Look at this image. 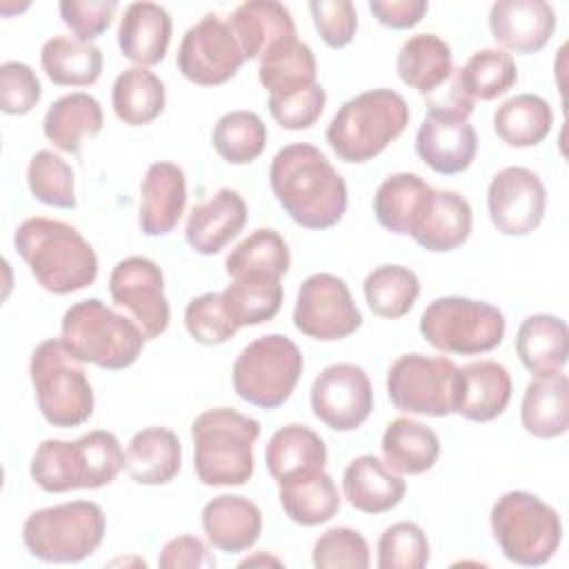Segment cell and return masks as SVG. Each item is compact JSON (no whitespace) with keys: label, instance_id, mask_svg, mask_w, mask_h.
I'll return each instance as SVG.
<instances>
[{"label":"cell","instance_id":"23","mask_svg":"<svg viewBox=\"0 0 569 569\" xmlns=\"http://www.w3.org/2000/svg\"><path fill=\"white\" fill-rule=\"evenodd\" d=\"M187 207L184 171L167 160L149 164L140 182L138 224L144 236H167L176 229Z\"/></svg>","mask_w":569,"mask_h":569},{"label":"cell","instance_id":"50","mask_svg":"<svg viewBox=\"0 0 569 569\" xmlns=\"http://www.w3.org/2000/svg\"><path fill=\"white\" fill-rule=\"evenodd\" d=\"M327 104V93L320 82L309 84L298 91L269 96V113L271 118L289 131L309 129L322 116Z\"/></svg>","mask_w":569,"mask_h":569},{"label":"cell","instance_id":"8","mask_svg":"<svg viewBox=\"0 0 569 569\" xmlns=\"http://www.w3.org/2000/svg\"><path fill=\"white\" fill-rule=\"evenodd\" d=\"M489 522L505 558L522 567L549 562L562 540L558 511L529 491L502 493L491 507Z\"/></svg>","mask_w":569,"mask_h":569},{"label":"cell","instance_id":"6","mask_svg":"<svg viewBox=\"0 0 569 569\" xmlns=\"http://www.w3.org/2000/svg\"><path fill=\"white\" fill-rule=\"evenodd\" d=\"M60 340L80 360L109 371L131 367L144 347L136 320L113 311L98 298L71 305L60 322Z\"/></svg>","mask_w":569,"mask_h":569},{"label":"cell","instance_id":"41","mask_svg":"<svg viewBox=\"0 0 569 569\" xmlns=\"http://www.w3.org/2000/svg\"><path fill=\"white\" fill-rule=\"evenodd\" d=\"M429 189L416 173L400 171L385 178L373 196V213L380 227L398 236H409L411 222Z\"/></svg>","mask_w":569,"mask_h":569},{"label":"cell","instance_id":"39","mask_svg":"<svg viewBox=\"0 0 569 569\" xmlns=\"http://www.w3.org/2000/svg\"><path fill=\"white\" fill-rule=\"evenodd\" d=\"M518 80V67L505 49H480L453 71V87L471 102L493 100Z\"/></svg>","mask_w":569,"mask_h":569},{"label":"cell","instance_id":"19","mask_svg":"<svg viewBox=\"0 0 569 569\" xmlns=\"http://www.w3.org/2000/svg\"><path fill=\"white\" fill-rule=\"evenodd\" d=\"M473 211L465 196L429 189L411 222L409 236L431 253L453 251L471 236Z\"/></svg>","mask_w":569,"mask_h":569},{"label":"cell","instance_id":"11","mask_svg":"<svg viewBox=\"0 0 569 569\" xmlns=\"http://www.w3.org/2000/svg\"><path fill=\"white\" fill-rule=\"evenodd\" d=\"M302 367V353L291 338L282 333L260 336L233 362V391L253 407L278 409L291 398Z\"/></svg>","mask_w":569,"mask_h":569},{"label":"cell","instance_id":"17","mask_svg":"<svg viewBox=\"0 0 569 569\" xmlns=\"http://www.w3.org/2000/svg\"><path fill=\"white\" fill-rule=\"evenodd\" d=\"M311 411L333 431H356L371 416L373 389L362 367L336 362L325 367L311 385Z\"/></svg>","mask_w":569,"mask_h":569},{"label":"cell","instance_id":"7","mask_svg":"<svg viewBox=\"0 0 569 569\" xmlns=\"http://www.w3.org/2000/svg\"><path fill=\"white\" fill-rule=\"evenodd\" d=\"M80 362L60 338L42 340L29 360V378L42 418L60 429L78 427L93 413V389Z\"/></svg>","mask_w":569,"mask_h":569},{"label":"cell","instance_id":"42","mask_svg":"<svg viewBox=\"0 0 569 569\" xmlns=\"http://www.w3.org/2000/svg\"><path fill=\"white\" fill-rule=\"evenodd\" d=\"M369 309L387 320L402 318L411 311L420 296L418 276L402 264H380L365 278L362 284Z\"/></svg>","mask_w":569,"mask_h":569},{"label":"cell","instance_id":"25","mask_svg":"<svg viewBox=\"0 0 569 569\" xmlns=\"http://www.w3.org/2000/svg\"><path fill=\"white\" fill-rule=\"evenodd\" d=\"M171 31L173 22L162 4L131 2L120 18L118 47L127 60L136 62V67L149 69L164 60Z\"/></svg>","mask_w":569,"mask_h":569},{"label":"cell","instance_id":"21","mask_svg":"<svg viewBox=\"0 0 569 569\" xmlns=\"http://www.w3.org/2000/svg\"><path fill=\"white\" fill-rule=\"evenodd\" d=\"M489 31L509 51L536 53L556 31V11L545 0H496L489 9Z\"/></svg>","mask_w":569,"mask_h":569},{"label":"cell","instance_id":"36","mask_svg":"<svg viewBox=\"0 0 569 569\" xmlns=\"http://www.w3.org/2000/svg\"><path fill=\"white\" fill-rule=\"evenodd\" d=\"M385 462L400 476H416L429 471L440 456V440L436 431L411 418H396L382 433Z\"/></svg>","mask_w":569,"mask_h":569},{"label":"cell","instance_id":"27","mask_svg":"<svg viewBox=\"0 0 569 569\" xmlns=\"http://www.w3.org/2000/svg\"><path fill=\"white\" fill-rule=\"evenodd\" d=\"M511 400V376L496 360H476L460 367L456 413L471 422H489L505 413Z\"/></svg>","mask_w":569,"mask_h":569},{"label":"cell","instance_id":"34","mask_svg":"<svg viewBox=\"0 0 569 569\" xmlns=\"http://www.w3.org/2000/svg\"><path fill=\"white\" fill-rule=\"evenodd\" d=\"M284 516L302 527L329 522L340 509V493L333 478L320 469L278 485Z\"/></svg>","mask_w":569,"mask_h":569},{"label":"cell","instance_id":"4","mask_svg":"<svg viewBox=\"0 0 569 569\" xmlns=\"http://www.w3.org/2000/svg\"><path fill=\"white\" fill-rule=\"evenodd\" d=\"M260 422L229 407L207 409L191 422L193 471L207 487H242L253 476Z\"/></svg>","mask_w":569,"mask_h":569},{"label":"cell","instance_id":"20","mask_svg":"<svg viewBox=\"0 0 569 569\" xmlns=\"http://www.w3.org/2000/svg\"><path fill=\"white\" fill-rule=\"evenodd\" d=\"M244 60H262L298 40L289 9L276 0H247L227 20Z\"/></svg>","mask_w":569,"mask_h":569},{"label":"cell","instance_id":"46","mask_svg":"<svg viewBox=\"0 0 569 569\" xmlns=\"http://www.w3.org/2000/svg\"><path fill=\"white\" fill-rule=\"evenodd\" d=\"M27 184L36 200L58 209L76 207L73 169L53 151L40 149L31 156L27 167Z\"/></svg>","mask_w":569,"mask_h":569},{"label":"cell","instance_id":"55","mask_svg":"<svg viewBox=\"0 0 569 569\" xmlns=\"http://www.w3.org/2000/svg\"><path fill=\"white\" fill-rule=\"evenodd\" d=\"M429 9L425 0H373L369 2V11L376 20L389 29H411L416 27Z\"/></svg>","mask_w":569,"mask_h":569},{"label":"cell","instance_id":"18","mask_svg":"<svg viewBox=\"0 0 569 569\" xmlns=\"http://www.w3.org/2000/svg\"><path fill=\"white\" fill-rule=\"evenodd\" d=\"M487 209L500 233L527 236L536 231L545 218V184L538 173L527 167H505L489 182Z\"/></svg>","mask_w":569,"mask_h":569},{"label":"cell","instance_id":"33","mask_svg":"<svg viewBox=\"0 0 569 569\" xmlns=\"http://www.w3.org/2000/svg\"><path fill=\"white\" fill-rule=\"evenodd\" d=\"M400 80L422 96H431L453 76L451 47L436 33L409 36L396 60Z\"/></svg>","mask_w":569,"mask_h":569},{"label":"cell","instance_id":"5","mask_svg":"<svg viewBox=\"0 0 569 569\" xmlns=\"http://www.w3.org/2000/svg\"><path fill=\"white\" fill-rule=\"evenodd\" d=\"M409 104L393 89H369L349 98L327 127V142L345 162H367L382 153L409 124Z\"/></svg>","mask_w":569,"mask_h":569},{"label":"cell","instance_id":"56","mask_svg":"<svg viewBox=\"0 0 569 569\" xmlns=\"http://www.w3.org/2000/svg\"><path fill=\"white\" fill-rule=\"evenodd\" d=\"M260 562L280 565V560H278V558H273V556H264V553H260V556H253V558H247V560H242L240 565H242V567H249V565H260Z\"/></svg>","mask_w":569,"mask_h":569},{"label":"cell","instance_id":"12","mask_svg":"<svg viewBox=\"0 0 569 569\" xmlns=\"http://www.w3.org/2000/svg\"><path fill=\"white\" fill-rule=\"evenodd\" d=\"M460 367L445 356L405 353L387 371V393L398 411L447 418L456 413Z\"/></svg>","mask_w":569,"mask_h":569},{"label":"cell","instance_id":"16","mask_svg":"<svg viewBox=\"0 0 569 569\" xmlns=\"http://www.w3.org/2000/svg\"><path fill=\"white\" fill-rule=\"evenodd\" d=\"M111 300L127 309L140 327L144 340L162 336L169 327V302L164 298L162 269L142 256L120 260L109 276Z\"/></svg>","mask_w":569,"mask_h":569},{"label":"cell","instance_id":"53","mask_svg":"<svg viewBox=\"0 0 569 569\" xmlns=\"http://www.w3.org/2000/svg\"><path fill=\"white\" fill-rule=\"evenodd\" d=\"M62 22L76 33L78 40L91 42L102 36L118 11L116 0H62L58 4Z\"/></svg>","mask_w":569,"mask_h":569},{"label":"cell","instance_id":"15","mask_svg":"<svg viewBox=\"0 0 569 569\" xmlns=\"http://www.w3.org/2000/svg\"><path fill=\"white\" fill-rule=\"evenodd\" d=\"M244 62V53L229 22L218 13H207L187 29L176 58L178 71L200 87L224 84Z\"/></svg>","mask_w":569,"mask_h":569},{"label":"cell","instance_id":"40","mask_svg":"<svg viewBox=\"0 0 569 569\" xmlns=\"http://www.w3.org/2000/svg\"><path fill=\"white\" fill-rule=\"evenodd\" d=\"M222 298L238 329L262 325L280 311L282 284L271 273H242L231 278Z\"/></svg>","mask_w":569,"mask_h":569},{"label":"cell","instance_id":"2","mask_svg":"<svg viewBox=\"0 0 569 569\" xmlns=\"http://www.w3.org/2000/svg\"><path fill=\"white\" fill-rule=\"evenodd\" d=\"M13 247L36 282L49 293L80 291L98 278V256L71 224L44 216L27 218L13 233Z\"/></svg>","mask_w":569,"mask_h":569},{"label":"cell","instance_id":"52","mask_svg":"<svg viewBox=\"0 0 569 569\" xmlns=\"http://www.w3.org/2000/svg\"><path fill=\"white\" fill-rule=\"evenodd\" d=\"M309 11L322 42L331 49L347 47L358 29V13L349 0H313Z\"/></svg>","mask_w":569,"mask_h":569},{"label":"cell","instance_id":"44","mask_svg":"<svg viewBox=\"0 0 569 569\" xmlns=\"http://www.w3.org/2000/svg\"><path fill=\"white\" fill-rule=\"evenodd\" d=\"M291 256L284 238L276 229H256L242 242H238L227 260V273L231 278L242 273H271L282 278L289 271Z\"/></svg>","mask_w":569,"mask_h":569},{"label":"cell","instance_id":"1","mask_svg":"<svg viewBox=\"0 0 569 569\" xmlns=\"http://www.w3.org/2000/svg\"><path fill=\"white\" fill-rule=\"evenodd\" d=\"M269 184L289 218L305 229H329L347 211L345 178L309 142L287 144L273 156Z\"/></svg>","mask_w":569,"mask_h":569},{"label":"cell","instance_id":"22","mask_svg":"<svg viewBox=\"0 0 569 569\" xmlns=\"http://www.w3.org/2000/svg\"><path fill=\"white\" fill-rule=\"evenodd\" d=\"M247 224V202L229 187L218 189L209 200L198 202L184 224L187 244L200 256L222 251Z\"/></svg>","mask_w":569,"mask_h":569},{"label":"cell","instance_id":"35","mask_svg":"<svg viewBox=\"0 0 569 569\" xmlns=\"http://www.w3.org/2000/svg\"><path fill=\"white\" fill-rule=\"evenodd\" d=\"M40 67L58 87H91L102 73V51L93 42L53 36L40 49Z\"/></svg>","mask_w":569,"mask_h":569},{"label":"cell","instance_id":"51","mask_svg":"<svg viewBox=\"0 0 569 569\" xmlns=\"http://www.w3.org/2000/svg\"><path fill=\"white\" fill-rule=\"evenodd\" d=\"M40 80L29 64L18 60L0 64V109L7 116L29 113L40 102Z\"/></svg>","mask_w":569,"mask_h":569},{"label":"cell","instance_id":"26","mask_svg":"<svg viewBox=\"0 0 569 569\" xmlns=\"http://www.w3.org/2000/svg\"><path fill=\"white\" fill-rule=\"evenodd\" d=\"M342 491L353 509L362 513H385L402 502L407 482L385 460L365 453L347 465Z\"/></svg>","mask_w":569,"mask_h":569},{"label":"cell","instance_id":"48","mask_svg":"<svg viewBox=\"0 0 569 569\" xmlns=\"http://www.w3.org/2000/svg\"><path fill=\"white\" fill-rule=\"evenodd\" d=\"M184 327L187 333L204 347L222 345L236 336L238 325L227 311L222 291H207L189 300L184 309Z\"/></svg>","mask_w":569,"mask_h":569},{"label":"cell","instance_id":"31","mask_svg":"<svg viewBox=\"0 0 569 569\" xmlns=\"http://www.w3.org/2000/svg\"><path fill=\"white\" fill-rule=\"evenodd\" d=\"M102 127V107L93 96L84 91H73L58 98L49 104L42 118L44 138L64 153H78L82 140L98 136Z\"/></svg>","mask_w":569,"mask_h":569},{"label":"cell","instance_id":"54","mask_svg":"<svg viewBox=\"0 0 569 569\" xmlns=\"http://www.w3.org/2000/svg\"><path fill=\"white\" fill-rule=\"evenodd\" d=\"M160 569H209L216 567V558L209 553L207 545L196 536H176L171 538L160 556H158Z\"/></svg>","mask_w":569,"mask_h":569},{"label":"cell","instance_id":"13","mask_svg":"<svg viewBox=\"0 0 569 569\" xmlns=\"http://www.w3.org/2000/svg\"><path fill=\"white\" fill-rule=\"evenodd\" d=\"M427 107L416 133V153L440 176L462 173L478 151V136L469 122L473 102L451 84L442 100H429Z\"/></svg>","mask_w":569,"mask_h":569},{"label":"cell","instance_id":"24","mask_svg":"<svg viewBox=\"0 0 569 569\" xmlns=\"http://www.w3.org/2000/svg\"><path fill=\"white\" fill-rule=\"evenodd\" d=\"M202 529L213 549L240 553L258 542L262 531V513L249 498L222 493L202 507Z\"/></svg>","mask_w":569,"mask_h":569},{"label":"cell","instance_id":"32","mask_svg":"<svg viewBox=\"0 0 569 569\" xmlns=\"http://www.w3.org/2000/svg\"><path fill=\"white\" fill-rule=\"evenodd\" d=\"M520 422L536 438H558L569 429V380L562 371L533 376L520 405Z\"/></svg>","mask_w":569,"mask_h":569},{"label":"cell","instance_id":"14","mask_svg":"<svg viewBox=\"0 0 569 569\" xmlns=\"http://www.w3.org/2000/svg\"><path fill=\"white\" fill-rule=\"evenodd\" d=\"M293 325L313 340L331 342L356 333L362 313L356 307L347 282L333 273H311L298 289Z\"/></svg>","mask_w":569,"mask_h":569},{"label":"cell","instance_id":"28","mask_svg":"<svg viewBox=\"0 0 569 569\" xmlns=\"http://www.w3.org/2000/svg\"><path fill=\"white\" fill-rule=\"evenodd\" d=\"M182 465V445L167 427H147L131 436L124 451V469L138 485H167Z\"/></svg>","mask_w":569,"mask_h":569},{"label":"cell","instance_id":"49","mask_svg":"<svg viewBox=\"0 0 569 569\" xmlns=\"http://www.w3.org/2000/svg\"><path fill=\"white\" fill-rule=\"evenodd\" d=\"M311 562L318 569H367L371 553L365 536L351 527H331L313 542Z\"/></svg>","mask_w":569,"mask_h":569},{"label":"cell","instance_id":"38","mask_svg":"<svg viewBox=\"0 0 569 569\" xmlns=\"http://www.w3.org/2000/svg\"><path fill=\"white\" fill-rule=\"evenodd\" d=\"M553 124V111L542 96L518 93L505 100L493 113V131L509 147L540 144Z\"/></svg>","mask_w":569,"mask_h":569},{"label":"cell","instance_id":"37","mask_svg":"<svg viewBox=\"0 0 569 569\" xmlns=\"http://www.w3.org/2000/svg\"><path fill=\"white\" fill-rule=\"evenodd\" d=\"M164 84L147 67H129L113 80L111 107L124 124L140 127L153 122L164 111Z\"/></svg>","mask_w":569,"mask_h":569},{"label":"cell","instance_id":"29","mask_svg":"<svg viewBox=\"0 0 569 569\" xmlns=\"http://www.w3.org/2000/svg\"><path fill=\"white\" fill-rule=\"evenodd\" d=\"M516 353L531 376L562 371L569 356V331L565 320L551 313L527 316L516 333Z\"/></svg>","mask_w":569,"mask_h":569},{"label":"cell","instance_id":"47","mask_svg":"<svg viewBox=\"0 0 569 569\" xmlns=\"http://www.w3.org/2000/svg\"><path fill=\"white\" fill-rule=\"evenodd\" d=\"M429 562V540L420 525L411 520L393 522L378 538L380 569H422Z\"/></svg>","mask_w":569,"mask_h":569},{"label":"cell","instance_id":"9","mask_svg":"<svg viewBox=\"0 0 569 569\" xmlns=\"http://www.w3.org/2000/svg\"><path fill=\"white\" fill-rule=\"evenodd\" d=\"M107 518L98 502L71 500L36 509L22 525L27 551L44 562H80L102 542Z\"/></svg>","mask_w":569,"mask_h":569},{"label":"cell","instance_id":"10","mask_svg":"<svg viewBox=\"0 0 569 569\" xmlns=\"http://www.w3.org/2000/svg\"><path fill=\"white\" fill-rule=\"evenodd\" d=\"M505 316L487 300L445 296L429 302L420 316L422 338L442 353L478 356L505 338Z\"/></svg>","mask_w":569,"mask_h":569},{"label":"cell","instance_id":"30","mask_svg":"<svg viewBox=\"0 0 569 569\" xmlns=\"http://www.w3.org/2000/svg\"><path fill=\"white\" fill-rule=\"evenodd\" d=\"M267 469L280 485L291 478L320 471L327 465L325 440L307 425H284L267 442L264 451Z\"/></svg>","mask_w":569,"mask_h":569},{"label":"cell","instance_id":"43","mask_svg":"<svg viewBox=\"0 0 569 569\" xmlns=\"http://www.w3.org/2000/svg\"><path fill=\"white\" fill-rule=\"evenodd\" d=\"M211 142L224 162L249 164L264 151L267 127L256 111L236 109L216 122Z\"/></svg>","mask_w":569,"mask_h":569},{"label":"cell","instance_id":"45","mask_svg":"<svg viewBox=\"0 0 569 569\" xmlns=\"http://www.w3.org/2000/svg\"><path fill=\"white\" fill-rule=\"evenodd\" d=\"M318 64L311 47L307 42H291L271 56L260 60L258 78L260 84L269 91V96H280L289 91L305 89L309 84H316Z\"/></svg>","mask_w":569,"mask_h":569},{"label":"cell","instance_id":"3","mask_svg":"<svg viewBox=\"0 0 569 569\" xmlns=\"http://www.w3.org/2000/svg\"><path fill=\"white\" fill-rule=\"evenodd\" d=\"M124 469L120 440L107 429H93L78 440H42L31 458L29 473L47 493L100 489Z\"/></svg>","mask_w":569,"mask_h":569}]
</instances>
